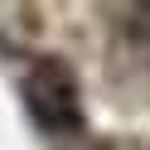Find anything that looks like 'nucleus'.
Segmentation results:
<instances>
[{
	"instance_id": "1",
	"label": "nucleus",
	"mask_w": 150,
	"mask_h": 150,
	"mask_svg": "<svg viewBox=\"0 0 150 150\" xmlns=\"http://www.w3.org/2000/svg\"><path fill=\"white\" fill-rule=\"evenodd\" d=\"M24 107L29 116L39 121L44 131L53 136H73L82 131V92H78V78L63 58H34L24 68Z\"/></svg>"
}]
</instances>
